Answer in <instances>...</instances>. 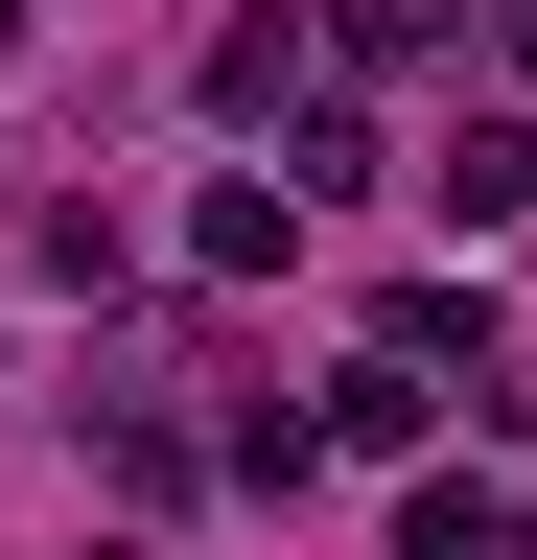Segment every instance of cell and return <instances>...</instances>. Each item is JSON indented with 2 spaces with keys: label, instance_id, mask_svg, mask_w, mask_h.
I'll return each mask as SVG.
<instances>
[{
  "label": "cell",
  "instance_id": "cell-4",
  "mask_svg": "<svg viewBox=\"0 0 537 560\" xmlns=\"http://www.w3.org/2000/svg\"><path fill=\"white\" fill-rule=\"evenodd\" d=\"M94 467H117V490H141V514H187V490H211V444H187V420H164V397H94Z\"/></svg>",
  "mask_w": 537,
  "mask_h": 560
},
{
  "label": "cell",
  "instance_id": "cell-1",
  "mask_svg": "<svg viewBox=\"0 0 537 560\" xmlns=\"http://www.w3.org/2000/svg\"><path fill=\"white\" fill-rule=\"evenodd\" d=\"M304 444H327V467H421V444H444V374H397V350H351Z\"/></svg>",
  "mask_w": 537,
  "mask_h": 560
},
{
  "label": "cell",
  "instance_id": "cell-9",
  "mask_svg": "<svg viewBox=\"0 0 537 560\" xmlns=\"http://www.w3.org/2000/svg\"><path fill=\"white\" fill-rule=\"evenodd\" d=\"M514 70H537V24H514Z\"/></svg>",
  "mask_w": 537,
  "mask_h": 560
},
{
  "label": "cell",
  "instance_id": "cell-2",
  "mask_svg": "<svg viewBox=\"0 0 537 560\" xmlns=\"http://www.w3.org/2000/svg\"><path fill=\"white\" fill-rule=\"evenodd\" d=\"M397 560H537V490H491V467H421V490H397Z\"/></svg>",
  "mask_w": 537,
  "mask_h": 560
},
{
  "label": "cell",
  "instance_id": "cell-3",
  "mask_svg": "<svg viewBox=\"0 0 537 560\" xmlns=\"http://www.w3.org/2000/svg\"><path fill=\"white\" fill-rule=\"evenodd\" d=\"M187 257H211V280H281V257H304L281 164H211V187H187Z\"/></svg>",
  "mask_w": 537,
  "mask_h": 560
},
{
  "label": "cell",
  "instance_id": "cell-5",
  "mask_svg": "<svg viewBox=\"0 0 537 560\" xmlns=\"http://www.w3.org/2000/svg\"><path fill=\"white\" fill-rule=\"evenodd\" d=\"M374 350H397V374H491V280H397Z\"/></svg>",
  "mask_w": 537,
  "mask_h": 560
},
{
  "label": "cell",
  "instance_id": "cell-7",
  "mask_svg": "<svg viewBox=\"0 0 537 560\" xmlns=\"http://www.w3.org/2000/svg\"><path fill=\"white\" fill-rule=\"evenodd\" d=\"M211 117H234V140L304 117V24H234V47H211Z\"/></svg>",
  "mask_w": 537,
  "mask_h": 560
},
{
  "label": "cell",
  "instance_id": "cell-8",
  "mask_svg": "<svg viewBox=\"0 0 537 560\" xmlns=\"http://www.w3.org/2000/svg\"><path fill=\"white\" fill-rule=\"evenodd\" d=\"M0 70H24V0H0Z\"/></svg>",
  "mask_w": 537,
  "mask_h": 560
},
{
  "label": "cell",
  "instance_id": "cell-6",
  "mask_svg": "<svg viewBox=\"0 0 537 560\" xmlns=\"http://www.w3.org/2000/svg\"><path fill=\"white\" fill-rule=\"evenodd\" d=\"M444 210H467V234H514V210H537V117H467V140H444Z\"/></svg>",
  "mask_w": 537,
  "mask_h": 560
}]
</instances>
